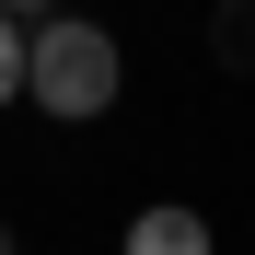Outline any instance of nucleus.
<instances>
[{"label": "nucleus", "instance_id": "obj_2", "mask_svg": "<svg viewBox=\"0 0 255 255\" xmlns=\"http://www.w3.org/2000/svg\"><path fill=\"white\" fill-rule=\"evenodd\" d=\"M116 255H221V244H209V221H197V209H174V197H162V209H139V221H128V244Z\"/></svg>", "mask_w": 255, "mask_h": 255}, {"label": "nucleus", "instance_id": "obj_5", "mask_svg": "<svg viewBox=\"0 0 255 255\" xmlns=\"http://www.w3.org/2000/svg\"><path fill=\"white\" fill-rule=\"evenodd\" d=\"M0 12H47V0H0Z\"/></svg>", "mask_w": 255, "mask_h": 255}, {"label": "nucleus", "instance_id": "obj_4", "mask_svg": "<svg viewBox=\"0 0 255 255\" xmlns=\"http://www.w3.org/2000/svg\"><path fill=\"white\" fill-rule=\"evenodd\" d=\"M12 93H23V23L0 12V105H12Z\"/></svg>", "mask_w": 255, "mask_h": 255}, {"label": "nucleus", "instance_id": "obj_3", "mask_svg": "<svg viewBox=\"0 0 255 255\" xmlns=\"http://www.w3.org/2000/svg\"><path fill=\"white\" fill-rule=\"evenodd\" d=\"M209 58H221V70H255V0H221V12H209Z\"/></svg>", "mask_w": 255, "mask_h": 255}, {"label": "nucleus", "instance_id": "obj_6", "mask_svg": "<svg viewBox=\"0 0 255 255\" xmlns=\"http://www.w3.org/2000/svg\"><path fill=\"white\" fill-rule=\"evenodd\" d=\"M0 255H12V232H0Z\"/></svg>", "mask_w": 255, "mask_h": 255}, {"label": "nucleus", "instance_id": "obj_1", "mask_svg": "<svg viewBox=\"0 0 255 255\" xmlns=\"http://www.w3.org/2000/svg\"><path fill=\"white\" fill-rule=\"evenodd\" d=\"M116 81H128V58H116V35H105V23L58 12V23H35V35H23V105H47V116H70V128H93V116L116 105Z\"/></svg>", "mask_w": 255, "mask_h": 255}]
</instances>
